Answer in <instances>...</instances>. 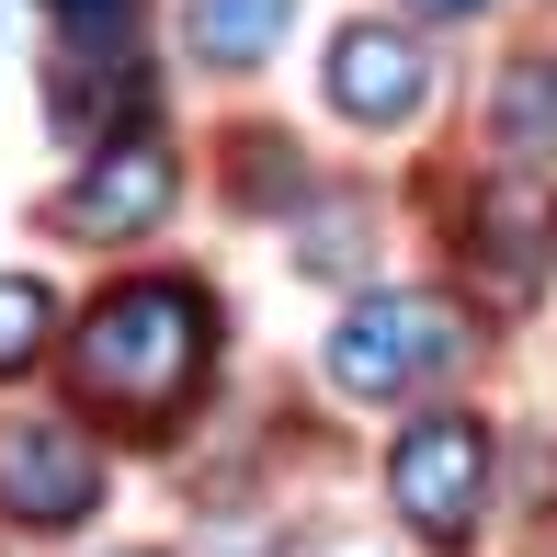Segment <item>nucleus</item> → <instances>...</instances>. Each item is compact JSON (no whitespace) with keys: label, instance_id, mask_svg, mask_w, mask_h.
<instances>
[{"label":"nucleus","instance_id":"f257e3e1","mask_svg":"<svg viewBox=\"0 0 557 557\" xmlns=\"http://www.w3.org/2000/svg\"><path fill=\"white\" fill-rule=\"evenodd\" d=\"M216 352V319L194 285H171V273H148V285H114L103 308L69 331V387L91 398V410H183L194 375H206Z\"/></svg>","mask_w":557,"mask_h":557},{"label":"nucleus","instance_id":"f03ea898","mask_svg":"<svg viewBox=\"0 0 557 557\" xmlns=\"http://www.w3.org/2000/svg\"><path fill=\"white\" fill-rule=\"evenodd\" d=\"M387 500L421 546H467L490 512V421L478 410H421L387 444Z\"/></svg>","mask_w":557,"mask_h":557},{"label":"nucleus","instance_id":"7ed1b4c3","mask_svg":"<svg viewBox=\"0 0 557 557\" xmlns=\"http://www.w3.org/2000/svg\"><path fill=\"white\" fill-rule=\"evenodd\" d=\"M467 352V319L444 296H352L331 331V387L342 398H410Z\"/></svg>","mask_w":557,"mask_h":557},{"label":"nucleus","instance_id":"20e7f679","mask_svg":"<svg viewBox=\"0 0 557 557\" xmlns=\"http://www.w3.org/2000/svg\"><path fill=\"white\" fill-rule=\"evenodd\" d=\"M91 500H103V467H91V444L69 421H12L0 433V512L12 523L69 535V523H91Z\"/></svg>","mask_w":557,"mask_h":557},{"label":"nucleus","instance_id":"39448f33","mask_svg":"<svg viewBox=\"0 0 557 557\" xmlns=\"http://www.w3.org/2000/svg\"><path fill=\"white\" fill-rule=\"evenodd\" d=\"M171 194H183V171H171V148L160 137H114V148H91V171L58 194V227L69 239H137V227H160L171 216Z\"/></svg>","mask_w":557,"mask_h":557},{"label":"nucleus","instance_id":"423d86ee","mask_svg":"<svg viewBox=\"0 0 557 557\" xmlns=\"http://www.w3.org/2000/svg\"><path fill=\"white\" fill-rule=\"evenodd\" d=\"M467 262H478V285H490L500 308H523V296L546 285V262H557V194H535L523 171H512V183H478Z\"/></svg>","mask_w":557,"mask_h":557},{"label":"nucleus","instance_id":"0eeeda50","mask_svg":"<svg viewBox=\"0 0 557 557\" xmlns=\"http://www.w3.org/2000/svg\"><path fill=\"white\" fill-rule=\"evenodd\" d=\"M331 103L352 125H410L433 103V58H421L410 23H342L331 35Z\"/></svg>","mask_w":557,"mask_h":557},{"label":"nucleus","instance_id":"6e6552de","mask_svg":"<svg viewBox=\"0 0 557 557\" xmlns=\"http://www.w3.org/2000/svg\"><path fill=\"white\" fill-rule=\"evenodd\" d=\"M296 0H183V46L206 69H262L273 46H285Z\"/></svg>","mask_w":557,"mask_h":557},{"label":"nucleus","instance_id":"1a4fd4ad","mask_svg":"<svg viewBox=\"0 0 557 557\" xmlns=\"http://www.w3.org/2000/svg\"><path fill=\"white\" fill-rule=\"evenodd\" d=\"M490 137L512 148L523 171L557 160V46H546V58H512V69H500V91H490Z\"/></svg>","mask_w":557,"mask_h":557},{"label":"nucleus","instance_id":"9d476101","mask_svg":"<svg viewBox=\"0 0 557 557\" xmlns=\"http://www.w3.org/2000/svg\"><path fill=\"white\" fill-rule=\"evenodd\" d=\"M46 331H58V296H46L35 273H0V375H23V364H35Z\"/></svg>","mask_w":557,"mask_h":557},{"label":"nucleus","instance_id":"9b49d317","mask_svg":"<svg viewBox=\"0 0 557 557\" xmlns=\"http://www.w3.org/2000/svg\"><path fill=\"white\" fill-rule=\"evenodd\" d=\"M46 12H58L69 46H125L137 35V0H46Z\"/></svg>","mask_w":557,"mask_h":557},{"label":"nucleus","instance_id":"f8f14e48","mask_svg":"<svg viewBox=\"0 0 557 557\" xmlns=\"http://www.w3.org/2000/svg\"><path fill=\"white\" fill-rule=\"evenodd\" d=\"M410 12H433V23H467V12H490V0H410Z\"/></svg>","mask_w":557,"mask_h":557},{"label":"nucleus","instance_id":"ddd939ff","mask_svg":"<svg viewBox=\"0 0 557 557\" xmlns=\"http://www.w3.org/2000/svg\"><path fill=\"white\" fill-rule=\"evenodd\" d=\"M308 557H387V546H342V535H331V546H308Z\"/></svg>","mask_w":557,"mask_h":557}]
</instances>
